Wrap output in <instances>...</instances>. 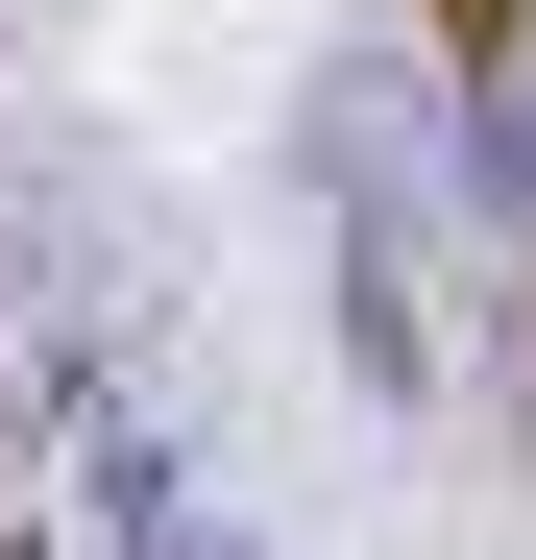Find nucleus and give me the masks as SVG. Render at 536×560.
<instances>
[{
	"mask_svg": "<svg viewBox=\"0 0 536 560\" xmlns=\"http://www.w3.org/2000/svg\"><path fill=\"white\" fill-rule=\"evenodd\" d=\"M512 25H536V0H439V49H464V73H512Z\"/></svg>",
	"mask_w": 536,
	"mask_h": 560,
	"instance_id": "nucleus-1",
	"label": "nucleus"
}]
</instances>
